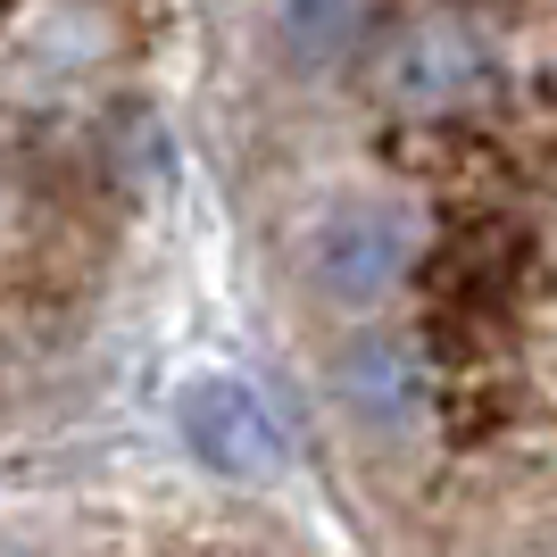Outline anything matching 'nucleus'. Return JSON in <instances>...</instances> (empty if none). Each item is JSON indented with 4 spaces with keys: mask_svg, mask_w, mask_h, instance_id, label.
Listing matches in <instances>:
<instances>
[{
    "mask_svg": "<svg viewBox=\"0 0 557 557\" xmlns=\"http://www.w3.org/2000/svg\"><path fill=\"white\" fill-rule=\"evenodd\" d=\"M483 42L466 34V25H417L408 42H392L383 59V92L399 109H458V100L483 92Z\"/></svg>",
    "mask_w": 557,
    "mask_h": 557,
    "instance_id": "nucleus-5",
    "label": "nucleus"
},
{
    "mask_svg": "<svg viewBox=\"0 0 557 557\" xmlns=\"http://www.w3.org/2000/svg\"><path fill=\"white\" fill-rule=\"evenodd\" d=\"M333 392H342L358 433H374V442H392V449H408L424 424H433V383H424L417 349L392 342V333L349 342L342 358H333Z\"/></svg>",
    "mask_w": 557,
    "mask_h": 557,
    "instance_id": "nucleus-3",
    "label": "nucleus"
},
{
    "mask_svg": "<svg viewBox=\"0 0 557 557\" xmlns=\"http://www.w3.org/2000/svg\"><path fill=\"white\" fill-rule=\"evenodd\" d=\"M175 433L209 474H233V483H267L283 466V424L242 374H191L175 392Z\"/></svg>",
    "mask_w": 557,
    "mask_h": 557,
    "instance_id": "nucleus-2",
    "label": "nucleus"
},
{
    "mask_svg": "<svg viewBox=\"0 0 557 557\" xmlns=\"http://www.w3.org/2000/svg\"><path fill=\"white\" fill-rule=\"evenodd\" d=\"M109 9L100 0H34L17 25H9V59L0 75L17 92H67L75 75H92L109 59Z\"/></svg>",
    "mask_w": 557,
    "mask_h": 557,
    "instance_id": "nucleus-4",
    "label": "nucleus"
},
{
    "mask_svg": "<svg viewBox=\"0 0 557 557\" xmlns=\"http://www.w3.org/2000/svg\"><path fill=\"white\" fill-rule=\"evenodd\" d=\"M275 34L300 67H333L367 34V0H275Z\"/></svg>",
    "mask_w": 557,
    "mask_h": 557,
    "instance_id": "nucleus-6",
    "label": "nucleus"
},
{
    "mask_svg": "<svg viewBox=\"0 0 557 557\" xmlns=\"http://www.w3.org/2000/svg\"><path fill=\"white\" fill-rule=\"evenodd\" d=\"M308 292L325 308H374L408 275V216L392 200H333L300 242Z\"/></svg>",
    "mask_w": 557,
    "mask_h": 557,
    "instance_id": "nucleus-1",
    "label": "nucleus"
}]
</instances>
